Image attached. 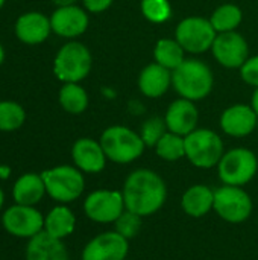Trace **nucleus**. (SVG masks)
<instances>
[{"mask_svg": "<svg viewBox=\"0 0 258 260\" xmlns=\"http://www.w3.org/2000/svg\"><path fill=\"white\" fill-rule=\"evenodd\" d=\"M122 193L126 210L146 218L161 210L167 200V186L160 174L141 168L126 177Z\"/></svg>", "mask_w": 258, "mask_h": 260, "instance_id": "f257e3e1", "label": "nucleus"}, {"mask_svg": "<svg viewBox=\"0 0 258 260\" xmlns=\"http://www.w3.org/2000/svg\"><path fill=\"white\" fill-rule=\"evenodd\" d=\"M172 87L179 98L199 102L208 98L214 87V75L210 66L198 58H186L172 72Z\"/></svg>", "mask_w": 258, "mask_h": 260, "instance_id": "f03ea898", "label": "nucleus"}, {"mask_svg": "<svg viewBox=\"0 0 258 260\" xmlns=\"http://www.w3.org/2000/svg\"><path fill=\"white\" fill-rule=\"evenodd\" d=\"M99 142L106 158L117 165H129L138 160L146 149L140 134L123 125L108 126L102 133Z\"/></svg>", "mask_w": 258, "mask_h": 260, "instance_id": "7ed1b4c3", "label": "nucleus"}, {"mask_svg": "<svg viewBox=\"0 0 258 260\" xmlns=\"http://www.w3.org/2000/svg\"><path fill=\"white\" fill-rule=\"evenodd\" d=\"M186 158L199 169L216 168L225 154L224 140L220 136L208 128H196L184 137Z\"/></svg>", "mask_w": 258, "mask_h": 260, "instance_id": "20e7f679", "label": "nucleus"}, {"mask_svg": "<svg viewBox=\"0 0 258 260\" xmlns=\"http://www.w3.org/2000/svg\"><path fill=\"white\" fill-rule=\"evenodd\" d=\"M47 195L59 204L76 201L85 190L84 172L76 166L61 165L41 174Z\"/></svg>", "mask_w": 258, "mask_h": 260, "instance_id": "39448f33", "label": "nucleus"}, {"mask_svg": "<svg viewBox=\"0 0 258 260\" xmlns=\"http://www.w3.org/2000/svg\"><path fill=\"white\" fill-rule=\"evenodd\" d=\"M93 66L90 49L79 41L64 44L53 61V73L61 82H81L85 79Z\"/></svg>", "mask_w": 258, "mask_h": 260, "instance_id": "423d86ee", "label": "nucleus"}, {"mask_svg": "<svg viewBox=\"0 0 258 260\" xmlns=\"http://www.w3.org/2000/svg\"><path fill=\"white\" fill-rule=\"evenodd\" d=\"M216 168L224 184L243 187L255 178L258 158L255 152L248 148H233L224 154Z\"/></svg>", "mask_w": 258, "mask_h": 260, "instance_id": "0eeeda50", "label": "nucleus"}, {"mask_svg": "<svg viewBox=\"0 0 258 260\" xmlns=\"http://www.w3.org/2000/svg\"><path fill=\"white\" fill-rule=\"evenodd\" d=\"M216 29L213 27L210 18L205 17H186L176 24L175 40L182 46V49L193 55L205 53L211 50V46L216 40Z\"/></svg>", "mask_w": 258, "mask_h": 260, "instance_id": "6e6552de", "label": "nucleus"}, {"mask_svg": "<svg viewBox=\"0 0 258 260\" xmlns=\"http://www.w3.org/2000/svg\"><path fill=\"white\" fill-rule=\"evenodd\" d=\"M252 209V200L243 187L222 184L214 190L213 210L225 222L242 224L251 216Z\"/></svg>", "mask_w": 258, "mask_h": 260, "instance_id": "1a4fd4ad", "label": "nucleus"}, {"mask_svg": "<svg viewBox=\"0 0 258 260\" xmlns=\"http://www.w3.org/2000/svg\"><path fill=\"white\" fill-rule=\"evenodd\" d=\"M126 210L123 193L120 190L99 189L87 195L84 201V213L97 224H114Z\"/></svg>", "mask_w": 258, "mask_h": 260, "instance_id": "9d476101", "label": "nucleus"}, {"mask_svg": "<svg viewBox=\"0 0 258 260\" xmlns=\"http://www.w3.org/2000/svg\"><path fill=\"white\" fill-rule=\"evenodd\" d=\"M2 225L15 238L30 239L44 232V216L35 206L14 204L3 212Z\"/></svg>", "mask_w": 258, "mask_h": 260, "instance_id": "9b49d317", "label": "nucleus"}, {"mask_svg": "<svg viewBox=\"0 0 258 260\" xmlns=\"http://www.w3.org/2000/svg\"><path fill=\"white\" fill-rule=\"evenodd\" d=\"M213 58L225 69H240L249 58V46L237 30L217 34L211 46Z\"/></svg>", "mask_w": 258, "mask_h": 260, "instance_id": "f8f14e48", "label": "nucleus"}, {"mask_svg": "<svg viewBox=\"0 0 258 260\" xmlns=\"http://www.w3.org/2000/svg\"><path fill=\"white\" fill-rule=\"evenodd\" d=\"M129 251V241L116 230L94 236L82 250V260H125Z\"/></svg>", "mask_w": 258, "mask_h": 260, "instance_id": "ddd939ff", "label": "nucleus"}, {"mask_svg": "<svg viewBox=\"0 0 258 260\" xmlns=\"http://www.w3.org/2000/svg\"><path fill=\"white\" fill-rule=\"evenodd\" d=\"M220 129L234 139L251 136L258 128V116L251 105L234 104L224 110L219 119Z\"/></svg>", "mask_w": 258, "mask_h": 260, "instance_id": "4468645a", "label": "nucleus"}, {"mask_svg": "<svg viewBox=\"0 0 258 260\" xmlns=\"http://www.w3.org/2000/svg\"><path fill=\"white\" fill-rule=\"evenodd\" d=\"M164 120L170 133L179 134L182 137L189 136L198 128L199 123V110L196 107V102L184 98L175 99L167 107Z\"/></svg>", "mask_w": 258, "mask_h": 260, "instance_id": "2eb2a0df", "label": "nucleus"}, {"mask_svg": "<svg viewBox=\"0 0 258 260\" xmlns=\"http://www.w3.org/2000/svg\"><path fill=\"white\" fill-rule=\"evenodd\" d=\"M90 18L87 9L76 5L59 6L50 17L52 30L62 38H76L88 27Z\"/></svg>", "mask_w": 258, "mask_h": 260, "instance_id": "dca6fc26", "label": "nucleus"}, {"mask_svg": "<svg viewBox=\"0 0 258 260\" xmlns=\"http://www.w3.org/2000/svg\"><path fill=\"white\" fill-rule=\"evenodd\" d=\"M71 158L75 166L84 174H99L106 166V155L100 142L82 137L78 139L71 146Z\"/></svg>", "mask_w": 258, "mask_h": 260, "instance_id": "f3484780", "label": "nucleus"}, {"mask_svg": "<svg viewBox=\"0 0 258 260\" xmlns=\"http://www.w3.org/2000/svg\"><path fill=\"white\" fill-rule=\"evenodd\" d=\"M52 30L50 18L44 14L32 11L20 15L15 21V35L26 44H40L47 40Z\"/></svg>", "mask_w": 258, "mask_h": 260, "instance_id": "a211bd4d", "label": "nucleus"}, {"mask_svg": "<svg viewBox=\"0 0 258 260\" xmlns=\"http://www.w3.org/2000/svg\"><path fill=\"white\" fill-rule=\"evenodd\" d=\"M172 87V72L158 62H151L138 75V90L149 99H158Z\"/></svg>", "mask_w": 258, "mask_h": 260, "instance_id": "6ab92c4d", "label": "nucleus"}, {"mask_svg": "<svg viewBox=\"0 0 258 260\" xmlns=\"http://www.w3.org/2000/svg\"><path fill=\"white\" fill-rule=\"evenodd\" d=\"M26 260H70V257L62 239H56L46 232H41L29 239Z\"/></svg>", "mask_w": 258, "mask_h": 260, "instance_id": "aec40b11", "label": "nucleus"}, {"mask_svg": "<svg viewBox=\"0 0 258 260\" xmlns=\"http://www.w3.org/2000/svg\"><path fill=\"white\" fill-rule=\"evenodd\" d=\"M214 206V190L205 184L190 186L181 198V207L190 218L207 216Z\"/></svg>", "mask_w": 258, "mask_h": 260, "instance_id": "412c9836", "label": "nucleus"}, {"mask_svg": "<svg viewBox=\"0 0 258 260\" xmlns=\"http://www.w3.org/2000/svg\"><path fill=\"white\" fill-rule=\"evenodd\" d=\"M46 186L41 174H24L21 175L12 187V198L15 204L21 206H36L46 195Z\"/></svg>", "mask_w": 258, "mask_h": 260, "instance_id": "4be33fe9", "label": "nucleus"}, {"mask_svg": "<svg viewBox=\"0 0 258 260\" xmlns=\"http://www.w3.org/2000/svg\"><path fill=\"white\" fill-rule=\"evenodd\" d=\"M75 229H76V216L65 204L55 206L44 216V232L56 239L64 241L75 232Z\"/></svg>", "mask_w": 258, "mask_h": 260, "instance_id": "5701e85b", "label": "nucleus"}, {"mask_svg": "<svg viewBox=\"0 0 258 260\" xmlns=\"http://www.w3.org/2000/svg\"><path fill=\"white\" fill-rule=\"evenodd\" d=\"M154 59L160 66L173 72L186 59V50L175 38H161L155 43Z\"/></svg>", "mask_w": 258, "mask_h": 260, "instance_id": "b1692460", "label": "nucleus"}, {"mask_svg": "<svg viewBox=\"0 0 258 260\" xmlns=\"http://www.w3.org/2000/svg\"><path fill=\"white\" fill-rule=\"evenodd\" d=\"M64 111L70 114H82L88 108V93L79 82H65L58 94Z\"/></svg>", "mask_w": 258, "mask_h": 260, "instance_id": "393cba45", "label": "nucleus"}, {"mask_svg": "<svg viewBox=\"0 0 258 260\" xmlns=\"http://www.w3.org/2000/svg\"><path fill=\"white\" fill-rule=\"evenodd\" d=\"M210 21L217 34L233 32V30H237V27L242 24L243 12L234 3H224L211 12Z\"/></svg>", "mask_w": 258, "mask_h": 260, "instance_id": "a878e982", "label": "nucleus"}, {"mask_svg": "<svg viewBox=\"0 0 258 260\" xmlns=\"http://www.w3.org/2000/svg\"><path fill=\"white\" fill-rule=\"evenodd\" d=\"M155 154L164 161H178L186 157L184 137L167 131L155 145Z\"/></svg>", "mask_w": 258, "mask_h": 260, "instance_id": "bb28decb", "label": "nucleus"}, {"mask_svg": "<svg viewBox=\"0 0 258 260\" xmlns=\"http://www.w3.org/2000/svg\"><path fill=\"white\" fill-rule=\"evenodd\" d=\"M26 120L23 107L17 102L2 101L0 102V131H15Z\"/></svg>", "mask_w": 258, "mask_h": 260, "instance_id": "cd10ccee", "label": "nucleus"}, {"mask_svg": "<svg viewBox=\"0 0 258 260\" xmlns=\"http://www.w3.org/2000/svg\"><path fill=\"white\" fill-rule=\"evenodd\" d=\"M140 11L148 21L155 24H161L172 17V5L169 0H141Z\"/></svg>", "mask_w": 258, "mask_h": 260, "instance_id": "c85d7f7f", "label": "nucleus"}, {"mask_svg": "<svg viewBox=\"0 0 258 260\" xmlns=\"http://www.w3.org/2000/svg\"><path fill=\"white\" fill-rule=\"evenodd\" d=\"M167 125H166V120L164 117H160V116H152V117H148L143 123H141V128H140V137L141 140L144 142L146 148H155V145L158 143V140L167 133Z\"/></svg>", "mask_w": 258, "mask_h": 260, "instance_id": "c756f323", "label": "nucleus"}, {"mask_svg": "<svg viewBox=\"0 0 258 260\" xmlns=\"http://www.w3.org/2000/svg\"><path fill=\"white\" fill-rule=\"evenodd\" d=\"M141 219H143L141 216H138V215H135V213H132L129 210H125L117 218V221L114 222L116 232L120 236H123L125 239L131 241V239L137 238V235L140 233V230H141Z\"/></svg>", "mask_w": 258, "mask_h": 260, "instance_id": "7c9ffc66", "label": "nucleus"}, {"mask_svg": "<svg viewBox=\"0 0 258 260\" xmlns=\"http://www.w3.org/2000/svg\"><path fill=\"white\" fill-rule=\"evenodd\" d=\"M240 78L245 84L258 88V55L257 56H249L243 66L239 69Z\"/></svg>", "mask_w": 258, "mask_h": 260, "instance_id": "2f4dec72", "label": "nucleus"}, {"mask_svg": "<svg viewBox=\"0 0 258 260\" xmlns=\"http://www.w3.org/2000/svg\"><path fill=\"white\" fill-rule=\"evenodd\" d=\"M114 0H82L84 3V8L91 12V14H100V12H105L111 5H113Z\"/></svg>", "mask_w": 258, "mask_h": 260, "instance_id": "473e14b6", "label": "nucleus"}, {"mask_svg": "<svg viewBox=\"0 0 258 260\" xmlns=\"http://www.w3.org/2000/svg\"><path fill=\"white\" fill-rule=\"evenodd\" d=\"M251 107L254 108V111L257 113L258 116V88H254L252 98H251Z\"/></svg>", "mask_w": 258, "mask_h": 260, "instance_id": "72a5a7b5", "label": "nucleus"}, {"mask_svg": "<svg viewBox=\"0 0 258 260\" xmlns=\"http://www.w3.org/2000/svg\"><path fill=\"white\" fill-rule=\"evenodd\" d=\"M76 0H53V3L59 8V6H70V5H75Z\"/></svg>", "mask_w": 258, "mask_h": 260, "instance_id": "f704fd0d", "label": "nucleus"}, {"mask_svg": "<svg viewBox=\"0 0 258 260\" xmlns=\"http://www.w3.org/2000/svg\"><path fill=\"white\" fill-rule=\"evenodd\" d=\"M9 174H11V169L8 166L0 165V178H6V177H9Z\"/></svg>", "mask_w": 258, "mask_h": 260, "instance_id": "c9c22d12", "label": "nucleus"}, {"mask_svg": "<svg viewBox=\"0 0 258 260\" xmlns=\"http://www.w3.org/2000/svg\"><path fill=\"white\" fill-rule=\"evenodd\" d=\"M3 204H5V193H3V190H2V187H0V210H2V207H3Z\"/></svg>", "mask_w": 258, "mask_h": 260, "instance_id": "e433bc0d", "label": "nucleus"}, {"mask_svg": "<svg viewBox=\"0 0 258 260\" xmlns=\"http://www.w3.org/2000/svg\"><path fill=\"white\" fill-rule=\"evenodd\" d=\"M3 61H5V50H3V47H2V44H0V66H2Z\"/></svg>", "mask_w": 258, "mask_h": 260, "instance_id": "4c0bfd02", "label": "nucleus"}, {"mask_svg": "<svg viewBox=\"0 0 258 260\" xmlns=\"http://www.w3.org/2000/svg\"><path fill=\"white\" fill-rule=\"evenodd\" d=\"M5 2H6V0H0V8H2V6L5 5Z\"/></svg>", "mask_w": 258, "mask_h": 260, "instance_id": "58836bf2", "label": "nucleus"}, {"mask_svg": "<svg viewBox=\"0 0 258 260\" xmlns=\"http://www.w3.org/2000/svg\"><path fill=\"white\" fill-rule=\"evenodd\" d=\"M125 260H128V259H125Z\"/></svg>", "mask_w": 258, "mask_h": 260, "instance_id": "ea45409f", "label": "nucleus"}]
</instances>
